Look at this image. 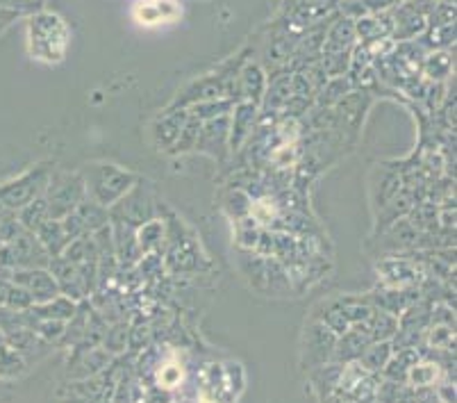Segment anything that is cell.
<instances>
[{"label": "cell", "mask_w": 457, "mask_h": 403, "mask_svg": "<svg viewBox=\"0 0 457 403\" xmlns=\"http://www.w3.org/2000/svg\"><path fill=\"white\" fill-rule=\"evenodd\" d=\"M44 198L48 203V214H51V219L60 222V219L71 214L87 198L85 178H82V173L53 172L48 187H46Z\"/></svg>", "instance_id": "obj_6"}, {"label": "cell", "mask_w": 457, "mask_h": 403, "mask_svg": "<svg viewBox=\"0 0 457 403\" xmlns=\"http://www.w3.org/2000/svg\"><path fill=\"white\" fill-rule=\"evenodd\" d=\"M369 342H371V338H369L367 326H353L351 331H346V333L337 338L335 353H332V363L337 365L355 363V360H360V356H362V351L367 348Z\"/></svg>", "instance_id": "obj_21"}, {"label": "cell", "mask_w": 457, "mask_h": 403, "mask_svg": "<svg viewBox=\"0 0 457 403\" xmlns=\"http://www.w3.org/2000/svg\"><path fill=\"white\" fill-rule=\"evenodd\" d=\"M135 14L141 23H160V21H171L178 14V7L171 5V0H155V3H139Z\"/></svg>", "instance_id": "obj_36"}, {"label": "cell", "mask_w": 457, "mask_h": 403, "mask_svg": "<svg viewBox=\"0 0 457 403\" xmlns=\"http://www.w3.org/2000/svg\"><path fill=\"white\" fill-rule=\"evenodd\" d=\"M430 326H453L455 328V307L448 303H432Z\"/></svg>", "instance_id": "obj_44"}, {"label": "cell", "mask_w": 457, "mask_h": 403, "mask_svg": "<svg viewBox=\"0 0 457 403\" xmlns=\"http://www.w3.org/2000/svg\"><path fill=\"white\" fill-rule=\"evenodd\" d=\"M367 297L369 301L373 303V307H378V310H382V313H387L398 319L403 313H405L407 307L421 298V294H419V288L396 290V288H382V285H378V288L371 290Z\"/></svg>", "instance_id": "obj_17"}, {"label": "cell", "mask_w": 457, "mask_h": 403, "mask_svg": "<svg viewBox=\"0 0 457 403\" xmlns=\"http://www.w3.org/2000/svg\"><path fill=\"white\" fill-rule=\"evenodd\" d=\"M187 116L189 112L187 110H166L162 112V116L153 123V144L157 148H173V144L180 137L182 126H185Z\"/></svg>", "instance_id": "obj_22"}, {"label": "cell", "mask_w": 457, "mask_h": 403, "mask_svg": "<svg viewBox=\"0 0 457 403\" xmlns=\"http://www.w3.org/2000/svg\"><path fill=\"white\" fill-rule=\"evenodd\" d=\"M244 390L242 363H205L196 374V403H237Z\"/></svg>", "instance_id": "obj_2"}, {"label": "cell", "mask_w": 457, "mask_h": 403, "mask_svg": "<svg viewBox=\"0 0 457 403\" xmlns=\"http://www.w3.org/2000/svg\"><path fill=\"white\" fill-rule=\"evenodd\" d=\"M378 278H380L382 288H419L423 272L417 260L403 256L385 257L376 264Z\"/></svg>", "instance_id": "obj_12"}, {"label": "cell", "mask_w": 457, "mask_h": 403, "mask_svg": "<svg viewBox=\"0 0 457 403\" xmlns=\"http://www.w3.org/2000/svg\"><path fill=\"white\" fill-rule=\"evenodd\" d=\"M392 342H369L357 363L362 365L367 372L380 374L385 369V365L389 363V358H392Z\"/></svg>", "instance_id": "obj_35"}, {"label": "cell", "mask_w": 457, "mask_h": 403, "mask_svg": "<svg viewBox=\"0 0 457 403\" xmlns=\"http://www.w3.org/2000/svg\"><path fill=\"white\" fill-rule=\"evenodd\" d=\"M430 5L432 0H414V3H401L398 7H394L392 39L401 44V41H412L421 37L428 28L426 14Z\"/></svg>", "instance_id": "obj_11"}, {"label": "cell", "mask_w": 457, "mask_h": 403, "mask_svg": "<svg viewBox=\"0 0 457 403\" xmlns=\"http://www.w3.org/2000/svg\"><path fill=\"white\" fill-rule=\"evenodd\" d=\"M137 244H139L141 256L148 253H160L162 247L166 244V226L162 219H148L146 223H141L137 228Z\"/></svg>", "instance_id": "obj_27"}, {"label": "cell", "mask_w": 457, "mask_h": 403, "mask_svg": "<svg viewBox=\"0 0 457 403\" xmlns=\"http://www.w3.org/2000/svg\"><path fill=\"white\" fill-rule=\"evenodd\" d=\"M37 239H39L41 247L46 248V253L51 257H57L64 253V248L69 247L71 237L66 235L64 228H62V222L57 219H48V222L41 223L39 228L35 231Z\"/></svg>", "instance_id": "obj_26"}, {"label": "cell", "mask_w": 457, "mask_h": 403, "mask_svg": "<svg viewBox=\"0 0 457 403\" xmlns=\"http://www.w3.org/2000/svg\"><path fill=\"white\" fill-rule=\"evenodd\" d=\"M28 53L32 60L44 64H60L71 44V30L66 21L55 12L39 10L28 16Z\"/></svg>", "instance_id": "obj_1"}, {"label": "cell", "mask_w": 457, "mask_h": 403, "mask_svg": "<svg viewBox=\"0 0 457 403\" xmlns=\"http://www.w3.org/2000/svg\"><path fill=\"white\" fill-rule=\"evenodd\" d=\"M364 7L369 10V14H376V12H387L394 10L403 3V0H360Z\"/></svg>", "instance_id": "obj_45"}, {"label": "cell", "mask_w": 457, "mask_h": 403, "mask_svg": "<svg viewBox=\"0 0 457 403\" xmlns=\"http://www.w3.org/2000/svg\"><path fill=\"white\" fill-rule=\"evenodd\" d=\"M235 107V103L228 101V98H214V101H203L196 103V105L187 107L189 114H194L198 122H212V119H221V116H228Z\"/></svg>", "instance_id": "obj_37"}, {"label": "cell", "mask_w": 457, "mask_h": 403, "mask_svg": "<svg viewBox=\"0 0 457 403\" xmlns=\"http://www.w3.org/2000/svg\"><path fill=\"white\" fill-rule=\"evenodd\" d=\"M201 128H203V122H198L196 116L194 114L187 116L185 126H182L180 137H178V141L173 144L171 153H176V155H185V153L194 151V148H196L198 135H201Z\"/></svg>", "instance_id": "obj_40"}, {"label": "cell", "mask_w": 457, "mask_h": 403, "mask_svg": "<svg viewBox=\"0 0 457 403\" xmlns=\"http://www.w3.org/2000/svg\"><path fill=\"white\" fill-rule=\"evenodd\" d=\"M32 306H35V301H32L30 294L10 281V290H7V298H5V306L3 307H7V310H14V313H26V310H30Z\"/></svg>", "instance_id": "obj_43"}, {"label": "cell", "mask_w": 457, "mask_h": 403, "mask_svg": "<svg viewBox=\"0 0 457 403\" xmlns=\"http://www.w3.org/2000/svg\"><path fill=\"white\" fill-rule=\"evenodd\" d=\"M82 178H85L87 197L98 203V206L107 207V210L114 207L123 197H128L132 187L139 182L137 173L121 169L119 164H112V162L87 164Z\"/></svg>", "instance_id": "obj_3"}, {"label": "cell", "mask_w": 457, "mask_h": 403, "mask_svg": "<svg viewBox=\"0 0 457 403\" xmlns=\"http://www.w3.org/2000/svg\"><path fill=\"white\" fill-rule=\"evenodd\" d=\"M110 363L112 356L103 347H73V358L69 360V378L78 381V378L98 376L101 372H105Z\"/></svg>", "instance_id": "obj_19"}, {"label": "cell", "mask_w": 457, "mask_h": 403, "mask_svg": "<svg viewBox=\"0 0 457 403\" xmlns=\"http://www.w3.org/2000/svg\"><path fill=\"white\" fill-rule=\"evenodd\" d=\"M380 381V374L367 372L355 360V363L342 365V374H339V381H337L335 394L348 403H376Z\"/></svg>", "instance_id": "obj_10"}, {"label": "cell", "mask_w": 457, "mask_h": 403, "mask_svg": "<svg viewBox=\"0 0 457 403\" xmlns=\"http://www.w3.org/2000/svg\"><path fill=\"white\" fill-rule=\"evenodd\" d=\"M10 281L14 282V285H19V288L26 290L32 297V301H35V306L60 297V285H57V281L53 278V273L48 272V267L16 269V272H12Z\"/></svg>", "instance_id": "obj_13"}, {"label": "cell", "mask_w": 457, "mask_h": 403, "mask_svg": "<svg viewBox=\"0 0 457 403\" xmlns=\"http://www.w3.org/2000/svg\"><path fill=\"white\" fill-rule=\"evenodd\" d=\"M419 360H421L419 348H401V351H394L389 363L380 372V376L387 378V381H394V383H407V374H410V369Z\"/></svg>", "instance_id": "obj_25"}, {"label": "cell", "mask_w": 457, "mask_h": 403, "mask_svg": "<svg viewBox=\"0 0 457 403\" xmlns=\"http://www.w3.org/2000/svg\"><path fill=\"white\" fill-rule=\"evenodd\" d=\"M3 335H5V342L19 353L21 358L26 360V365H30L32 360H35V363L41 360L53 347V344L41 340L35 331H30V328H14V331H7V333Z\"/></svg>", "instance_id": "obj_20"}, {"label": "cell", "mask_w": 457, "mask_h": 403, "mask_svg": "<svg viewBox=\"0 0 457 403\" xmlns=\"http://www.w3.org/2000/svg\"><path fill=\"white\" fill-rule=\"evenodd\" d=\"M242 272L246 276L248 285L255 292L264 294V297H287V294H294L289 273L282 267V263H278L273 257L246 251V256L242 257Z\"/></svg>", "instance_id": "obj_5"}, {"label": "cell", "mask_w": 457, "mask_h": 403, "mask_svg": "<svg viewBox=\"0 0 457 403\" xmlns=\"http://www.w3.org/2000/svg\"><path fill=\"white\" fill-rule=\"evenodd\" d=\"M307 374H310V383L314 394H317L319 399H326L330 397V394H335L337 381H339V374H342V365L328 363L323 365V367L312 369V372Z\"/></svg>", "instance_id": "obj_31"}, {"label": "cell", "mask_w": 457, "mask_h": 403, "mask_svg": "<svg viewBox=\"0 0 457 403\" xmlns=\"http://www.w3.org/2000/svg\"><path fill=\"white\" fill-rule=\"evenodd\" d=\"M321 403H348V401H344V399H339V397H337V394H330V397L321 399Z\"/></svg>", "instance_id": "obj_47"}, {"label": "cell", "mask_w": 457, "mask_h": 403, "mask_svg": "<svg viewBox=\"0 0 457 403\" xmlns=\"http://www.w3.org/2000/svg\"><path fill=\"white\" fill-rule=\"evenodd\" d=\"M335 344L337 335L332 333L330 328L319 322V319L310 317L301 335V367L305 372H312V369L332 363Z\"/></svg>", "instance_id": "obj_9"}, {"label": "cell", "mask_w": 457, "mask_h": 403, "mask_svg": "<svg viewBox=\"0 0 457 403\" xmlns=\"http://www.w3.org/2000/svg\"><path fill=\"white\" fill-rule=\"evenodd\" d=\"M7 290H10V281H5V278H0V307L5 306Z\"/></svg>", "instance_id": "obj_46"}, {"label": "cell", "mask_w": 457, "mask_h": 403, "mask_svg": "<svg viewBox=\"0 0 457 403\" xmlns=\"http://www.w3.org/2000/svg\"><path fill=\"white\" fill-rule=\"evenodd\" d=\"M55 172V164L51 162H41L35 164L28 172L19 173L12 181H5L0 185V214L5 212H19L35 198L44 197L51 173Z\"/></svg>", "instance_id": "obj_4"}, {"label": "cell", "mask_w": 457, "mask_h": 403, "mask_svg": "<svg viewBox=\"0 0 457 403\" xmlns=\"http://www.w3.org/2000/svg\"><path fill=\"white\" fill-rule=\"evenodd\" d=\"M367 328L371 342H392V338L398 331V319L373 307V315L367 322Z\"/></svg>", "instance_id": "obj_33"}, {"label": "cell", "mask_w": 457, "mask_h": 403, "mask_svg": "<svg viewBox=\"0 0 457 403\" xmlns=\"http://www.w3.org/2000/svg\"><path fill=\"white\" fill-rule=\"evenodd\" d=\"M257 116H260V107L253 103H237L230 112V135H228V148L230 153H239L248 137L253 135L257 126Z\"/></svg>", "instance_id": "obj_16"}, {"label": "cell", "mask_w": 457, "mask_h": 403, "mask_svg": "<svg viewBox=\"0 0 457 403\" xmlns=\"http://www.w3.org/2000/svg\"><path fill=\"white\" fill-rule=\"evenodd\" d=\"M251 203H253L251 194L244 192V189H232V192L226 197L223 207L230 212V217H235L237 222H242V219H246L248 214H251Z\"/></svg>", "instance_id": "obj_42"}, {"label": "cell", "mask_w": 457, "mask_h": 403, "mask_svg": "<svg viewBox=\"0 0 457 403\" xmlns=\"http://www.w3.org/2000/svg\"><path fill=\"white\" fill-rule=\"evenodd\" d=\"M421 73L430 82H444L453 73V55L451 51H432L423 57Z\"/></svg>", "instance_id": "obj_30"}, {"label": "cell", "mask_w": 457, "mask_h": 403, "mask_svg": "<svg viewBox=\"0 0 457 403\" xmlns=\"http://www.w3.org/2000/svg\"><path fill=\"white\" fill-rule=\"evenodd\" d=\"M351 89H355V87H353V82L348 80V76L328 78L326 85L319 89L317 98H314V105H317V107H335L337 103L342 101V98L346 97Z\"/></svg>", "instance_id": "obj_32"}, {"label": "cell", "mask_w": 457, "mask_h": 403, "mask_svg": "<svg viewBox=\"0 0 457 403\" xmlns=\"http://www.w3.org/2000/svg\"><path fill=\"white\" fill-rule=\"evenodd\" d=\"M403 3H414V0H403Z\"/></svg>", "instance_id": "obj_48"}, {"label": "cell", "mask_w": 457, "mask_h": 403, "mask_svg": "<svg viewBox=\"0 0 457 403\" xmlns=\"http://www.w3.org/2000/svg\"><path fill=\"white\" fill-rule=\"evenodd\" d=\"M73 212H76V217L80 219L82 231H85L87 235H94V232H98L101 228H105L107 223H110V210L98 206L96 201H91L89 197H87Z\"/></svg>", "instance_id": "obj_28"}, {"label": "cell", "mask_w": 457, "mask_h": 403, "mask_svg": "<svg viewBox=\"0 0 457 403\" xmlns=\"http://www.w3.org/2000/svg\"><path fill=\"white\" fill-rule=\"evenodd\" d=\"M78 303L71 301L69 297L60 294V297L51 298V301L39 303V306H32L30 313L39 319H53V322H69L76 313Z\"/></svg>", "instance_id": "obj_29"}, {"label": "cell", "mask_w": 457, "mask_h": 403, "mask_svg": "<svg viewBox=\"0 0 457 403\" xmlns=\"http://www.w3.org/2000/svg\"><path fill=\"white\" fill-rule=\"evenodd\" d=\"M228 135H230V114L205 122L194 151L212 155L214 160H223L230 153V148H228Z\"/></svg>", "instance_id": "obj_15"}, {"label": "cell", "mask_w": 457, "mask_h": 403, "mask_svg": "<svg viewBox=\"0 0 457 403\" xmlns=\"http://www.w3.org/2000/svg\"><path fill=\"white\" fill-rule=\"evenodd\" d=\"M446 378L451 376H448L435 360L421 358L412 369H410V374H407V385L414 390H430L437 388V385L442 383V381H446ZM451 381H455V378H451Z\"/></svg>", "instance_id": "obj_24"}, {"label": "cell", "mask_w": 457, "mask_h": 403, "mask_svg": "<svg viewBox=\"0 0 457 403\" xmlns=\"http://www.w3.org/2000/svg\"><path fill=\"white\" fill-rule=\"evenodd\" d=\"M342 5V0H282V7L273 23L292 32H303L319 21L337 14Z\"/></svg>", "instance_id": "obj_7"}, {"label": "cell", "mask_w": 457, "mask_h": 403, "mask_svg": "<svg viewBox=\"0 0 457 403\" xmlns=\"http://www.w3.org/2000/svg\"><path fill=\"white\" fill-rule=\"evenodd\" d=\"M423 347L430 351L455 353V328L453 326H430L423 338Z\"/></svg>", "instance_id": "obj_39"}, {"label": "cell", "mask_w": 457, "mask_h": 403, "mask_svg": "<svg viewBox=\"0 0 457 403\" xmlns=\"http://www.w3.org/2000/svg\"><path fill=\"white\" fill-rule=\"evenodd\" d=\"M51 263V256L41 247L35 232L21 231L14 239L0 247V264L12 272L16 269H44Z\"/></svg>", "instance_id": "obj_8"}, {"label": "cell", "mask_w": 457, "mask_h": 403, "mask_svg": "<svg viewBox=\"0 0 457 403\" xmlns=\"http://www.w3.org/2000/svg\"><path fill=\"white\" fill-rule=\"evenodd\" d=\"M357 44L355 26L353 19H348L342 10L337 12L330 19V26L326 30V39H323L321 55H344L351 53Z\"/></svg>", "instance_id": "obj_14"}, {"label": "cell", "mask_w": 457, "mask_h": 403, "mask_svg": "<svg viewBox=\"0 0 457 403\" xmlns=\"http://www.w3.org/2000/svg\"><path fill=\"white\" fill-rule=\"evenodd\" d=\"M376 403H414V388H410L407 383H394V381L382 378Z\"/></svg>", "instance_id": "obj_38"}, {"label": "cell", "mask_w": 457, "mask_h": 403, "mask_svg": "<svg viewBox=\"0 0 457 403\" xmlns=\"http://www.w3.org/2000/svg\"><path fill=\"white\" fill-rule=\"evenodd\" d=\"M48 219H51V214H48V203H46L44 197L35 198V201L28 203L26 207H21V210L16 212V222H19L21 228L28 232H35L37 228L44 222H48Z\"/></svg>", "instance_id": "obj_34"}, {"label": "cell", "mask_w": 457, "mask_h": 403, "mask_svg": "<svg viewBox=\"0 0 457 403\" xmlns=\"http://www.w3.org/2000/svg\"><path fill=\"white\" fill-rule=\"evenodd\" d=\"M235 80H237L239 98L260 107L262 98H264V91H267V85H269V76H267V71H264V66L248 60L242 69L237 71Z\"/></svg>", "instance_id": "obj_18"}, {"label": "cell", "mask_w": 457, "mask_h": 403, "mask_svg": "<svg viewBox=\"0 0 457 403\" xmlns=\"http://www.w3.org/2000/svg\"><path fill=\"white\" fill-rule=\"evenodd\" d=\"M128 333H130V326L126 322H116L114 326H107L105 335L101 340V347L105 348L110 356L114 353H123L128 348Z\"/></svg>", "instance_id": "obj_41"}, {"label": "cell", "mask_w": 457, "mask_h": 403, "mask_svg": "<svg viewBox=\"0 0 457 403\" xmlns=\"http://www.w3.org/2000/svg\"><path fill=\"white\" fill-rule=\"evenodd\" d=\"M312 317L319 319L321 323H326V326L330 328L337 338L346 333V331H351V322H348L342 303H339V298L337 297L319 301L317 306H314V313H312Z\"/></svg>", "instance_id": "obj_23"}]
</instances>
